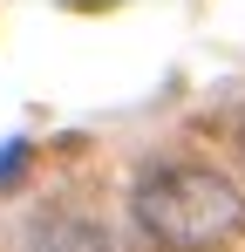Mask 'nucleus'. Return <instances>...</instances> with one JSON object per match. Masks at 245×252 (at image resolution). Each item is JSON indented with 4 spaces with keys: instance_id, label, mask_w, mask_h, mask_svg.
Segmentation results:
<instances>
[{
    "instance_id": "1",
    "label": "nucleus",
    "mask_w": 245,
    "mask_h": 252,
    "mask_svg": "<svg viewBox=\"0 0 245 252\" xmlns=\"http://www.w3.org/2000/svg\"><path fill=\"white\" fill-rule=\"evenodd\" d=\"M129 218L163 252H218L245 232V191L211 164H150L129 191Z\"/></svg>"
},
{
    "instance_id": "3",
    "label": "nucleus",
    "mask_w": 245,
    "mask_h": 252,
    "mask_svg": "<svg viewBox=\"0 0 245 252\" xmlns=\"http://www.w3.org/2000/svg\"><path fill=\"white\" fill-rule=\"evenodd\" d=\"M28 150H34L28 136H7V143H0V191H7V184H21V170H28Z\"/></svg>"
},
{
    "instance_id": "2",
    "label": "nucleus",
    "mask_w": 245,
    "mask_h": 252,
    "mask_svg": "<svg viewBox=\"0 0 245 252\" xmlns=\"http://www.w3.org/2000/svg\"><path fill=\"white\" fill-rule=\"evenodd\" d=\"M21 252H109V239L89 218H75V211H41L21 232Z\"/></svg>"
},
{
    "instance_id": "4",
    "label": "nucleus",
    "mask_w": 245,
    "mask_h": 252,
    "mask_svg": "<svg viewBox=\"0 0 245 252\" xmlns=\"http://www.w3.org/2000/svg\"><path fill=\"white\" fill-rule=\"evenodd\" d=\"M239 157H245V116H239Z\"/></svg>"
}]
</instances>
